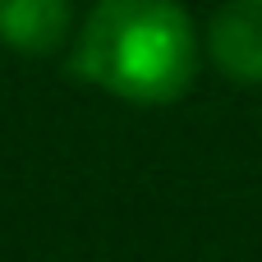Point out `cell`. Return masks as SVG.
Segmentation results:
<instances>
[{"label": "cell", "mask_w": 262, "mask_h": 262, "mask_svg": "<svg viewBox=\"0 0 262 262\" xmlns=\"http://www.w3.org/2000/svg\"><path fill=\"white\" fill-rule=\"evenodd\" d=\"M74 23L69 0H0V41L18 55H51Z\"/></svg>", "instance_id": "3"}, {"label": "cell", "mask_w": 262, "mask_h": 262, "mask_svg": "<svg viewBox=\"0 0 262 262\" xmlns=\"http://www.w3.org/2000/svg\"><path fill=\"white\" fill-rule=\"evenodd\" d=\"M74 74L111 97L161 106L198 74V32L175 0H97L74 41Z\"/></svg>", "instance_id": "1"}, {"label": "cell", "mask_w": 262, "mask_h": 262, "mask_svg": "<svg viewBox=\"0 0 262 262\" xmlns=\"http://www.w3.org/2000/svg\"><path fill=\"white\" fill-rule=\"evenodd\" d=\"M207 46L230 78L262 83V0H226L212 18Z\"/></svg>", "instance_id": "2"}]
</instances>
